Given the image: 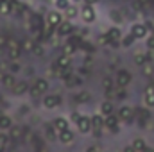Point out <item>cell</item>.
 <instances>
[{
	"label": "cell",
	"mask_w": 154,
	"mask_h": 152,
	"mask_svg": "<svg viewBox=\"0 0 154 152\" xmlns=\"http://www.w3.org/2000/svg\"><path fill=\"white\" fill-rule=\"evenodd\" d=\"M50 90V82L47 77H36L32 82H31V88H29V95L32 99H43Z\"/></svg>",
	"instance_id": "6da1fadb"
},
{
	"label": "cell",
	"mask_w": 154,
	"mask_h": 152,
	"mask_svg": "<svg viewBox=\"0 0 154 152\" xmlns=\"http://www.w3.org/2000/svg\"><path fill=\"white\" fill-rule=\"evenodd\" d=\"M5 50H7V56L11 61H20L23 50H22V41L16 38H9L7 45H5Z\"/></svg>",
	"instance_id": "7a4b0ae2"
},
{
	"label": "cell",
	"mask_w": 154,
	"mask_h": 152,
	"mask_svg": "<svg viewBox=\"0 0 154 152\" xmlns=\"http://www.w3.org/2000/svg\"><path fill=\"white\" fill-rule=\"evenodd\" d=\"M81 13H79V18L84 25H93L97 22V11L93 5H88V4H82L81 7Z\"/></svg>",
	"instance_id": "3957f363"
},
{
	"label": "cell",
	"mask_w": 154,
	"mask_h": 152,
	"mask_svg": "<svg viewBox=\"0 0 154 152\" xmlns=\"http://www.w3.org/2000/svg\"><path fill=\"white\" fill-rule=\"evenodd\" d=\"M63 22H65V14H63L61 11H57V9H50V11L45 14V25L50 27V29H54V31H56Z\"/></svg>",
	"instance_id": "277c9868"
},
{
	"label": "cell",
	"mask_w": 154,
	"mask_h": 152,
	"mask_svg": "<svg viewBox=\"0 0 154 152\" xmlns=\"http://www.w3.org/2000/svg\"><path fill=\"white\" fill-rule=\"evenodd\" d=\"M61 104H63V97H61L59 93H47V95L41 99V106H43V109H47V111H54V109H57Z\"/></svg>",
	"instance_id": "5b68a950"
},
{
	"label": "cell",
	"mask_w": 154,
	"mask_h": 152,
	"mask_svg": "<svg viewBox=\"0 0 154 152\" xmlns=\"http://www.w3.org/2000/svg\"><path fill=\"white\" fill-rule=\"evenodd\" d=\"M75 127L77 131L81 132V134H91L93 132V125H91V116L90 114H81L79 116V120L75 122Z\"/></svg>",
	"instance_id": "8992f818"
},
{
	"label": "cell",
	"mask_w": 154,
	"mask_h": 152,
	"mask_svg": "<svg viewBox=\"0 0 154 152\" xmlns=\"http://www.w3.org/2000/svg\"><path fill=\"white\" fill-rule=\"evenodd\" d=\"M131 81H133V75H131L129 70H125V68L116 70V75H115L116 88H127V86L131 84Z\"/></svg>",
	"instance_id": "52a82bcc"
},
{
	"label": "cell",
	"mask_w": 154,
	"mask_h": 152,
	"mask_svg": "<svg viewBox=\"0 0 154 152\" xmlns=\"http://www.w3.org/2000/svg\"><path fill=\"white\" fill-rule=\"evenodd\" d=\"M74 32H75L74 22H68V20H65V22H63V23L56 29V34H57L59 38H70Z\"/></svg>",
	"instance_id": "ba28073f"
},
{
	"label": "cell",
	"mask_w": 154,
	"mask_h": 152,
	"mask_svg": "<svg viewBox=\"0 0 154 152\" xmlns=\"http://www.w3.org/2000/svg\"><path fill=\"white\" fill-rule=\"evenodd\" d=\"M104 129L109 131V132H118L120 131V120L116 114H109V116H104Z\"/></svg>",
	"instance_id": "9c48e42d"
},
{
	"label": "cell",
	"mask_w": 154,
	"mask_h": 152,
	"mask_svg": "<svg viewBox=\"0 0 154 152\" xmlns=\"http://www.w3.org/2000/svg\"><path fill=\"white\" fill-rule=\"evenodd\" d=\"M7 134H9V140L11 141H20L23 136H27V129L23 127V125H13L9 131H7Z\"/></svg>",
	"instance_id": "30bf717a"
},
{
	"label": "cell",
	"mask_w": 154,
	"mask_h": 152,
	"mask_svg": "<svg viewBox=\"0 0 154 152\" xmlns=\"http://www.w3.org/2000/svg\"><path fill=\"white\" fill-rule=\"evenodd\" d=\"M57 141H59L61 145H65V147H68V145H72V143L75 141V132H74L72 129H66V131H61V132H57Z\"/></svg>",
	"instance_id": "8fae6325"
},
{
	"label": "cell",
	"mask_w": 154,
	"mask_h": 152,
	"mask_svg": "<svg viewBox=\"0 0 154 152\" xmlns=\"http://www.w3.org/2000/svg\"><path fill=\"white\" fill-rule=\"evenodd\" d=\"M129 32L134 36V39H143V38H147L149 29L145 27V23H133L131 29H129Z\"/></svg>",
	"instance_id": "7c38bea8"
},
{
	"label": "cell",
	"mask_w": 154,
	"mask_h": 152,
	"mask_svg": "<svg viewBox=\"0 0 154 152\" xmlns=\"http://www.w3.org/2000/svg\"><path fill=\"white\" fill-rule=\"evenodd\" d=\"M52 65L57 66L59 70H68V68H72V57H70V56H65V54H59V56L54 59Z\"/></svg>",
	"instance_id": "4fadbf2b"
},
{
	"label": "cell",
	"mask_w": 154,
	"mask_h": 152,
	"mask_svg": "<svg viewBox=\"0 0 154 152\" xmlns=\"http://www.w3.org/2000/svg\"><path fill=\"white\" fill-rule=\"evenodd\" d=\"M29 88H31V84L27 82V81H16V84L13 86V95L14 97H23V95H27L29 93Z\"/></svg>",
	"instance_id": "5bb4252c"
},
{
	"label": "cell",
	"mask_w": 154,
	"mask_h": 152,
	"mask_svg": "<svg viewBox=\"0 0 154 152\" xmlns=\"http://www.w3.org/2000/svg\"><path fill=\"white\" fill-rule=\"evenodd\" d=\"M16 84V75L9 74V72H2L0 74V86L5 90H13V86Z\"/></svg>",
	"instance_id": "9a60e30c"
},
{
	"label": "cell",
	"mask_w": 154,
	"mask_h": 152,
	"mask_svg": "<svg viewBox=\"0 0 154 152\" xmlns=\"http://www.w3.org/2000/svg\"><path fill=\"white\" fill-rule=\"evenodd\" d=\"M116 116L120 122H131L134 118V109L131 106H122L118 111H116Z\"/></svg>",
	"instance_id": "2e32d148"
},
{
	"label": "cell",
	"mask_w": 154,
	"mask_h": 152,
	"mask_svg": "<svg viewBox=\"0 0 154 152\" xmlns=\"http://www.w3.org/2000/svg\"><path fill=\"white\" fill-rule=\"evenodd\" d=\"M25 11H27V7L22 0H11V16L20 18V16L25 14Z\"/></svg>",
	"instance_id": "e0dca14e"
},
{
	"label": "cell",
	"mask_w": 154,
	"mask_h": 152,
	"mask_svg": "<svg viewBox=\"0 0 154 152\" xmlns=\"http://www.w3.org/2000/svg\"><path fill=\"white\" fill-rule=\"evenodd\" d=\"M91 125H93V132H91V134L99 136V134H100V131L104 129V116H102L100 113L91 114Z\"/></svg>",
	"instance_id": "ac0fdd59"
},
{
	"label": "cell",
	"mask_w": 154,
	"mask_h": 152,
	"mask_svg": "<svg viewBox=\"0 0 154 152\" xmlns=\"http://www.w3.org/2000/svg\"><path fill=\"white\" fill-rule=\"evenodd\" d=\"M106 34H108V38H109V45H116V43H120V39H122V31H120V27H109L108 31H106Z\"/></svg>",
	"instance_id": "d6986e66"
},
{
	"label": "cell",
	"mask_w": 154,
	"mask_h": 152,
	"mask_svg": "<svg viewBox=\"0 0 154 152\" xmlns=\"http://www.w3.org/2000/svg\"><path fill=\"white\" fill-rule=\"evenodd\" d=\"M52 125L56 127V131L57 132H61V131H66V129H70V120L66 118V116H56L54 120H52Z\"/></svg>",
	"instance_id": "ffe728a7"
},
{
	"label": "cell",
	"mask_w": 154,
	"mask_h": 152,
	"mask_svg": "<svg viewBox=\"0 0 154 152\" xmlns=\"http://www.w3.org/2000/svg\"><path fill=\"white\" fill-rule=\"evenodd\" d=\"M43 136H45L47 141H56V140H57V131H56V127L52 125V122H48V123L43 125Z\"/></svg>",
	"instance_id": "44dd1931"
},
{
	"label": "cell",
	"mask_w": 154,
	"mask_h": 152,
	"mask_svg": "<svg viewBox=\"0 0 154 152\" xmlns=\"http://www.w3.org/2000/svg\"><path fill=\"white\" fill-rule=\"evenodd\" d=\"M72 100L75 102V104H88V102H91V93L88 91V90H81V91H77L75 95L72 97Z\"/></svg>",
	"instance_id": "7402d4cb"
},
{
	"label": "cell",
	"mask_w": 154,
	"mask_h": 152,
	"mask_svg": "<svg viewBox=\"0 0 154 152\" xmlns=\"http://www.w3.org/2000/svg\"><path fill=\"white\" fill-rule=\"evenodd\" d=\"M99 113L102 116H109V114H115V106H113V100H102L100 106H99Z\"/></svg>",
	"instance_id": "603a6c76"
},
{
	"label": "cell",
	"mask_w": 154,
	"mask_h": 152,
	"mask_svg": "<svg viewBox=\"0 0 154 152\" xmlns=\"http://www.w3.org/2000/svg\"><path fill=\"white\" fill-rule=\"evenodd\" d=\"M14 123H13V118H11V114L7 113H0V132H7L11 127H13Z\"/></svg>",
	"instance_id": "cb8c5ba5"
},
{
	"label": "cell",
	"mask_w": 154,
	"mask_h": 152,
	"mask_svg": "<svg viewBox=\"0 0 154 152\" xmlns=\"http://www.w3.org/2000/svg\"><path fill=\"white\" fill-rule=\"evenodd\" d=\"M143 106L154 108V86H147L143 90Z\"/></svg>",
	"instance_id": "d4e9b609"
},
{
	"label": "cell",
	"mask_w": 154,
	"mask_h": 152,
	"mask_svg": "<svg viewBox=\"0 0 154 152\" xmlns=\"http://www.w3.org/2000/svg\"><path fill=\"white\" fill-rule=\"evenodd\" d=\"M79 13H81V9H79V5L77 4H72L63 14H65V20H68V22H74V20H77L79 18Z\"/></svg>",
	"instance_id": "484cf974"
},
{
	"label": "cell",
	"mask_w": 154,
	"mask_h": 152,
	"mask_svg": "<svg viewBox=\"0 0 154 152\" xmlns=\"http://www.w3.org/2000/svg\"><path fill=\"white\" fill-rule=\"evenodd\" d=\"M36 43H38V41L32 38V36H27V38L22 39V50H23V52H29V54H32V50H34Z\"/></svg>",
	"instance_id": "4316f807"
},
{
	"label": "cell",
	"mask_w": 154,
	"mask_h": 152,
	"mask_svg": "<svg viewBox=\"0 0 154 152\" xmlns=\"http://www.w3.org/2000/svg\"><path fill=\"white\" fill-rule=\"evenodd\" d=\"M111 22H113V25H116V27H120V23L124 22V16H122V13L118 11V9H111L109 11V16H108Z\"/></svg>",
	"instance_id": "83f0119b"
},
{
	"label": "cell",
	"mask_w": 154,
	"mask_h": 152,
	"mask_svg": "<svg viewBox=\"0 0 154 152\" xmlns=\"http://www.w3.org/2000/svg\"><path fill=\"white\" fill-rule=\"evenodd\" d=\"M131 147L134 149V152H145L147 150V143H145L143 138H134L133 143H131Z\"/></svg>",
	"instance_id": "f1b7e54d"
},
{
	"label": "cell",
	"mask_w": 154,
	"mask_h": 152,
	"mask_svg": "<svg viewBox=\"0 0 154 152\" xmlns=\"http://www.w3.org/2000/svg\"><path fill=\"white\" fill-rule=\"evenodd\" d=\"M133 61H134V65H136V66H140V68H142V66L149 61V56H147V54H143V52H136V54H134V57H133Z\"/></svg>",
	"instance_id": "f546056e"
},
{
	"label": "cell",
	"mask_w": 154,
	"mask_h": 152,
	"mask_svg": "<svg viewBox=\"0 0 154 152\" xmlns=\"http://www.w3.org/2000/svg\"><path fill=\"white\" fill-rule=\"evenodd\" d=\"M61 48H63V54H65V56H70V57H72V56L77 52V48H79V47H75V45H74V43H70V41H66V43H63V45H61Z\"/></svg>",
	"instance_id": "4dcf8cb0"
},
{
	"label": "cell",
	"mask_w": 154,
	"mask_h": 152,
	"mask_svg": "<svg viewBox=\"0 0 154 152\" xmlns=\"http://www.w3.org/2000/svg\"><path fill=\"white\" fill-rule=\"evenodd\" d=\"M22 65H20V61H9V65H7V70L5 72H9V74H13V75H16V74H20L22 72Z\"/></svg>",
	"instance_id": "1f68e13d"
},
{
	"label": "cell",
	"mask_w": 154,
	"mask_h": 152,
	"mask_svg": "<svg viewBox=\"0 0 154 152\" xmlns=\"http://www.w3.org/2000/svg\"><path fill=\"white\" fill-rule=\"evenodd\" d=\"M52 4H54V9H57V11H61V13H65V11L72 5L70 0H54Z\"/></svg>",
	"instance_id": "d6a6232c"
},
{
	"label": "cell",
	"mask_w": 154,
	"mask_h": 152,
	"mask_svg": "<svg viewBox=\"0 0 154 152\" xmlns=\"http://www.w3.org/2000/svg\"><path fill=\"white\" fill-rule=\"evenodd\" d=\"M0 14L2 16H11V0H2L0 2Z\"/></svg>",
	"instance_id": "836d02e7"
},
{
	"label": "cell",
	"mask_w": 154,
	"mask_h": 152,
	"mask_svg": "<svg viewBox=\"0 0 154 152\" xmlns=\"http://www.w3.org/2000/svg\"><path fill=\"white\" fill-rule=\"evenodd\" d=\"M9 143H11L9 134H7V132H0V152L7 150V145H9Z\"/></svg>",
	"instance_id": "e575fe53"
},
{
	"label": "cell",
	"mask_w": 154,
	"mask_h": 152,
	"mask_svg": "<svg viewBox=\"0 0 154 152\" xmlns=\"http://www.w3.org/2000/svg\"><path fill=\"white\" fill-rule=\"evenodd\" d=\"M134 41H136V39H134V36H133V34L129 32V34L122 36V39H120V45H122L124 48H129V47H131V45H133Z\"/></svg>",
	"instance_id": "d590c367"
},
{
	"label": "cell",
	"mask_w": 154,
	"mask_h": 152,
	"mask_svg": "<svg viewBox=\"0 0 154 152\" xmlns=\"http://www.w3.org/2000/svg\"><path fill=\"white\" fill-rule=\"evenodd\" d=\"M100 84H102L104 91H106V90L115 88V86H113V84H115V81H113V77H109V75H104V77H102V79H100Z\"/></svg>",
	"instance_id": "8d00e7d4"
},
{
	"label": "cell",
	"mask_w": 154,
	"mask_h": 152,
	"mask_svg": "<svg viewBox=\"0 0 154 152\" xmlns=\"http://www.w3.org/2000/svg\"><path fill=\"white\" fill-rule=\"evenodd\" d=\"M142 74L145 77H152L154 75V65H152V61H147L143 66H142Z\"/></svg>",
	"instance_id": "74e56055"
},
{
	"label": "cell",
	"mask_w": 154,
	"mask_h": 152,
	"mask_svg": "<svg viewBox=\"0 0 154 152\" xmlns=\"http://www.w3.org/2000/svg\"><path fill=\"white\" fill-rule=\"evenodd\" d=\"M65 84H66V88H77V86L82 84V77L81 75H74L68 82H65Z\"/></svg>",
	"instance_id": "f35d334b"
},
{
	"label": "cell",
	"mask_w": 154,
	"mask_h": 152,
	"mask_svg": "<svg viewBox=\"0 0 154 152\" xmlns=\"http://www.w3.org/2000/svg\"><path fill=\"white\" fill-rule=\"evenodd\" d=\"M97 45H99V47H106V45H109V38H108L106 32H100V34L97 36Z\"/></svg>",
	"instance_id": "ab89813d"
},
{
	"label": "cell",
	"mask_w": 154,
	"mask_h": 152,
	"mask_svg": "<svg viewBox=\"0 0 154 152\" xmlns=\"http://www.w3.org/2000/svg\"><path fill=\"white\" fill-rule=\"evenodd\" d=\"M45 54V47H43V43L38 41L36 43V47H34V50H32V56H36V57H41Z\"/></svg>",
	"instance_id": "60d3db41"
},
{
	"label": "cell",
	"mask_w": 154,
	"mask_h": 152,
	"mask_svg": "<svg viewBox=\"0 0 154 152\" xmlns=\"http://www.w3.org/2000/svg\"><path fill=\"white\" fill-rule=\"evenodd\" d=\"M18 114H20V116H25V114L29 116V114H31V108H29L27 104H22V106L18 108Z\"/></svg>",
	"instance_id": "b9f144b4"
},
{
	"label": "cell",
	"mask_w": 154,
	"mask_h": 152,
	"mask_svg": "<svg viewBox=\"0 0 154 152\" xmlns=\"http://www.w3.org/2000/svg\"><path fill=\"white\" fill-rule=\"evenodd\" d=\"M145 47H147V50L154 52V34H151V36L145 38Z\"/></svg>",
	"instance_id": "7bdbcfd3"
},
{
	"label": "cell",
	"mask_w": 154,
	"mask_h": 152,
	"mask_svg": "<svg viewBox=\"0 0 154 152\" xmlns=\"http://www.w3.org/2000/svg\"><path fill=\"white\" fill-rule=\"evenodd\" d=\"M7 41H9V36H7V34H4V32H0V48H5Z\"/></svg>",
	"instance_id": "ee69618b"
},
{
	"label": "cell",
	"mask_w": 154,
	"mask_h": 152,
	"mask_svg": "<svg viewBox=\"0 0 154 152\" xmlns=\"http://www.w3.org/2000/svg\"><path fill=\"white\" fill-rule=\"evenodd\" d=\"M81 114H82V113H79V111H74V113L70 114V120H72V122L75 123L77 120H79V116H81Z\"/></svg>",
	"instance_id": "f6af8a7d"
},
{
	"label": "cell",
	"mask_w": 154,
	"mask_h": 152,
	"mask_svg": "<svg viewBox=\"0 0 154 152\" xmlns=\"http://www.w3.org/2000/svg\"><path fill=\"white\" fill-rule=\"evenodd\" d=\"M84 152H100V149H99L97 145H90V147H86Z\"/></svg>",
	"instance_id": "bcb514c9"
},
{
	"label": "cell",
	"mask_w": 154,
	"mask_h": 152,
	"mask_svg": "<svg viewBox=\"0 0 154 152\" xmlns=\"http://www.w3.org/2000/svg\"><path fill=\"white\" fill-rule=\"evenodd\" d=\"M82 4H88V5H95V4H99V0H84Z\"/></svg>",
	"instance_id": "7dc6e473"
},
{
	"label": "cell",
	"mask_w": 154,
	"mask_h": 152,
	"mask_svg": "<svg viewBox=\"0 0 154 152\" xmlns=\"http://www.w3.org/2000/svg\"><path fill=\"white\" fill-rule=\"evenodd\" d=\"M122 152H134V149H133L131 145H127V147H124V149H122Z\"/></svg>",
	"instance_id": "c3c4849f"
},
{
	"label": "cell",
	"mask_w": 154,
	"mask_h": 152,
	"mask_svg": "<svg viewBox=\"0 0 154 152\" xmlns=\"http://www.w3.org/2000/svg\"><path fill=\"white\" fill-rule=\"evenodd\" d=\"M72 4H81V2H84V0H70Z\"/></svg>",
	"instance_id": "681fc988"
},
{
	"label": "cell",
	"mask_w": 154,
	"mask_h": 152,
	"mask_svg": "<svg viewBox=\"0 0 154 152\" xmlns=\"http://www.w3.org/2000/svg\"><path fill=\"white\" fill-rule=\"evenodd\" d=\"M145 152H154V149H151V147H147V150Z\"/></svg>",
	"instance_id": "f907efd6"
},
{
	"label": "cell",
	"mask_w": 154,
	"mask_h": 152,
	"mask_svg": "<svg viewBox=\"0 0 154 152\" xmlns=\"http://www.w3.org/2000/svg\"><path fill=\"white\" fill-rule=\"evenodd\" d=\"M151 31H152V34H154V27H152V29H151Z\"/></svg>",
	"instance_id": "816d5d0a"
},
{
	"label": "cell",
	"mask_w": 154,
	"mask_h": 152,
	"mask_svg": "<svg viewBox=\"0 0 154 152\" xmlns=\"http://www.w3.org/2000/svg\"><path fill=\"white\" fill-rule=\"evenodd\" d=\"M50 2H54V0H50Z\"/></svg>",
	"instance_id": "f5cc1de1"
},
{
	"label": "cell",
	"mask_w": 154,
	"mask_h": 152,
	"mask_svg": "<svg viewBox=\"0 0 154 152\" xmlns=\"http://www.w3.org/2000/svg\"><path fill=\"white\" fill-rule=\"evenodd\" d=\"M125 2H129V0H125Z\"/></svg>",
	"instance_id": "db71d44e"
},
{
	"label": "cell",
	"mask_w": 154,
	"mask_h": 152,
	"mask_svg": "<svg viewBox=\"0 0 154 152\" xmlns=\"http://www.w3.org/2000/svg\"><path fill=\"white\" fill-rule=\"evenodd\" d=\"M152 2H154V0H152Z\"/></svg>",
	"instance_id": "11a10c76"
}]
</instances>
